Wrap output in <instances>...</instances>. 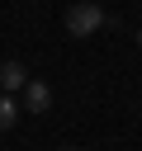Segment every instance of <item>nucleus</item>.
Masks as SVG:
<instances>
[{
  "label": "nucleus",
  "mask_w": 142,
  "mask_h": 151,
  "mask_svg": "<svg viewBox=\"0 0 142 151\" xmlns=\"http://www.w3.org/2000/svg\"><path fill=\"white\" fill-rule=\"evenodd\" d=\"M62 151H76V146H62Z\"/></svg>",
  "instance_id": "6"
},
{
  "label": "nucleus",
  "mask_w": 142,
  "mask_h": 151,
  "mask_svg": "<svg viewBox=\"0 0 142 151\" xmlns=\"http://www.w3.org/2000/svg\"><path fill=\"white\" fill-rule=\"evenodd\" d=\"M19 99H24V113H47V109H52V90H47L43 80H28V85L19 90Z\"/></svg>",
  "instance_id": "2"
},
{
  "label": "nucleus",
  "mask_w": 142,
  "mask_h": 151,
  "mask_svg": "<svg viewBox=\"0 0 142 151\" xmlns=\"http://www.w3.org/2000/svg\"><path fill=\"white\" fill-rule=\"evenodd\" d=\"M19 123V99H9V94H0V132H9Z\"/></svg>",
  "instance_id": "4"
},
{
  "label": "nucleus",
  "mask_w": 142,
  "mask_h": 151,
  "mask_svg": "<svg viewBox=\"0 0 142 151\" xmlns=\"http://www.w3.org/2000/svg\"><path fill=\"white\" fill-rule=\"evenodd\" d=\"M137 52H142V28H137Z\"/></svg>",
  "instance_id": "5"
},
{
  "label": "nucleus",
  "mask_w": 142,
  "mask_h": 151,
  "mask_svg": "<svg viewBox=\"0 0 142 151\" xmlns=\"http://www.w3.org/2000/svg\"><path fill=\"white\" fill-rule=\"evenodd\" d=\"M28 85V71H24V61H0V94H9V99H19V90Z\"/></svg>",
  "instance_id": "3"
},
{
  "label": "nucleus",
  "mask_w": 142,
  "mask_h": 151,
  "mask_svg": "<svg viewBox=\"0 0 142 151\" xmlns=\"http://www.w3.org/2000/svg\"><path fill=\"white\" fill-rule=\"evenodd\" d=\"M104 24H109V14L99 9V0H76L66 9V33L71 38H95Z\"/></svg>",
  "instance_id": "1"
}]
</instances>
